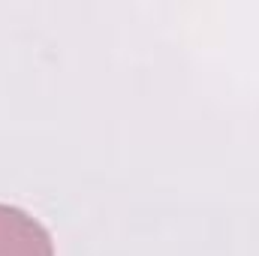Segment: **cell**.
Instances as JSON below:
<instances>
[{
  "instance_id": "cell-1",
  "label": "cell",
  "mask_w": 259,
  "mask_h": 256,
  "mask_svg": "<svg viewBox=\"0 0 259 256\" xmlns=\"http://www.w3.org/2000/svg\"><path fill=\"white\" fill-rule=\"evenodd\" d=\"M0 256H55V241L36 217L0 205Z\"/></svg>"
}]
</instances>
